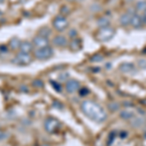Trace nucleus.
<instances>
[{"label":"nucleus","mask_w":146,"mask_h":146,"mask_svg":"<svg viewBox=\"0 0 146 146\" xmlns=\"http://www.w3.org/2000/svg\"><path fill=\"white\" fill-rule=\"evenodd\" d=\"M137 64L140 68H146V58H141V60H137Z\"/></svg>","instance_id":"23"},{"label":"nucleus","mask_w":146,"mask_h":146,"mask_svg":"<svg viewBox=\"0 0 146 146\" xmlns=\"http://www.w3.org/2000/svg\"><path fill=\"white\" fill-rule=\"evenodd\" d=\"M67 27H68V22L64 16L58 15L53 20V27L55 28L56 31L62 32L63 30L66 29Z\"/></svg>","instance_id":"5"},{"label":"nucleus","mask_w":146,"mask_h":146,"mask_svg":"<svg viewBox=\"0 0 146 146\" xmlns=\"http://www.w3.org/2000/svg\"><path fill=\"white\" fill-rule=\"evenodd\" d=\"M42 82L40 81V80H35V81H33V86L34 87H42Z\"/></svg>","instance_id":"25"},{"label":"nucleus","mask_w":146,"mask_h":146,"mask_svg":"<svg viewBox=\"0 0 146 146\" xmlns=\"http://www.w3.org/2000/svg\"><path fill=\"white\" fill-rule=\"evenodd\" d=\"M81 41L79 39H73L71 42L69 43V47L72 51H79L81 49Z\"/></svg>","instance_id":"14"},{"label":"nucleus","mask_w":146,"mask_h":146,"mask_svg":"<svg viewBox=\"0 0 146 146\" xmlns=\"http://www.w3.org/2000/svg\"><path fill=\"white\" fill-rule=\"evenodd\" d=\"M49 40L47 37L44 36H40V35H36L32 40V44L34 45V47H36L37 49L40 48H45V47H49Z\"/></svg>","instance_id":"7"},{"label":"nucleus","mask_w":146,"mask_h":146,"mask_svg":"<svg viewBox=\"0 0 146 146\" xmlns=\"http://www.w3.org/2000/svg\"><path fill=\"white\" fill-rule=\"evenodd\" d=\"M144 137H145V138H146V133H144Z\"/></svg>","instance_id":"34"},{"label":"nucleus","mask_w":146,"mask_h":146,"mask_svg":"<svg viewBox=\"0 0 146 146\" xmlns=\"http://www.w3.org/2000/svg\"><path fill=\"white\" fill-rule=\"evenodd\" d=\"M54 55L53 49L49 47H45V48H40L34 51V56L39 60H46L51 58Z\"/></svg>","instance_id":"4"},{"label":"nucleus","mask_w":146,"mask_h":146,"mask_svg":"<svg viewBox=\"0 0 146 146\" xmlns=\"http://www.w3.org/2000/svg\"><path fill=\"white\" fill-rule=\"evenodd\" d=\"M120 117L124 120H131L135 117V114L133 112L129 111V110H124V111L120 112Z\"/></svg>","instance_id":"17"},{"label":"nucleus","mask_w":146,"mask_h":146,"mask_svg":"<svg viewBox=\"0 0 146 146\" xmlns=\"http://www.w3.org/2000/svg\"><path fill=\"white\" fill-rule=\"evenodd\" d=\"M4 1V0H0V4H1L2 3V2H3Z\"/></svg>","instance_id":"33"},{"label":"nucleus","mask_w":146,"mask_h":146,"mask_svg":"<svg viewBox=\"0 0 146 146\" xmlns=\"http://www.w3.org/2000/svg\"><path fill=\"white\" fill-rule=\"evenodd\" d=\"M7 136V135L5 133H4L3 131H1V129H0V140H2V139H4V138H5Z\"/></svg>","instance_id":"28"},{"label":"nucleus","mask_w":146,"mask_h":146,"mask_svg":"<svg viewBox=\"0 0 146 146\" xmlns=\"http://www.w3.org/2000/svg\"><path fill=\"white\" fill-rule=\"evenodd\" d=\"M131 15L133 14L129 13H125L120 17V25H123V27H128V25H131Z\"/></svg>","instance_id":"13"},{"label":"nucleus","mask_w":146,"mask_h":146,"mask_svg":"<svg viewBox=\"0 0 146 146\" xmlns=\"http://www.w3.org/2000/svg\"><path fill=\"white\" fill-rule=\"evenodd\" d=\"M84 89H85V90H82L81 92H80V94H81V95H83V94H84V95H87V94L89 93V91L87 90L86 88H84Z\"/></svg>","instance_id":"29"},{"label":"nucleus","mask_w":146,"mask_h":146,"mask_svg":"<svg viewBox=\"0 0 146 146\" xmlns=\"http://www.w3.org/2000/svg\"><path fill=\"white\" fill-rule=\"evenodd\" d=\"M44 128L45 131L49 133H54L56 131H58L60 128V123L55 118H48L45 120L44 123Z\"/></svg>","instance_id":"6"},{"label":"nucleus","mask_w":146,"mask_h":146,"mask_svg":"<svg viewBox=\"0 0 146 146\" xmlns=\"http://www.w3.org/2000/svg\"><path fill=\"white\" fill-rule=\"evenodd\" d=\"M119 70L123 73H133L135 71V66L133 63L124 62V63H121V64H120Z\"/></svg>","instance_id":"11"},{"label":"nucleus","mask_w":146,"mask_h":146,"mask_svg":"<svg viewBox=\"0 0 146 146\" xmlns=\"http://www.w3.org/2000/svg\"><path fill=\"white\" fill-rule=\"evenodd\" d=\"M81 110L88 118L96 123H103L107 119V113L103 107L92 100H84L81 103Z\"/></svg>","instance_id":"1"},{"label":"nucleus","mask_w":146,"mask_h":146,"mask_svg":"<svg viewBox=\"0 0 146 146\" xmlns=\"http://www.w3.org/2000/svg\"><path fill=\"white\" fill-rule=\"evenodd\" d=\"M22 42L20 41V39L17 38V37H14L10 40V43H9V46L12 50H17V49H20V45Z\"/></svg>","instance_id":"15"},{"label":"nucleus","mask_w":146,"mask_h":146,"mask_svg":"<svg viewBox=\"0 0 146 146\" xmlns=\"http://www.w3.org/2000/svg\"><path fill=\"white\" fill-rule=\"evenodd\" d=\"M53 44L56 47H60V48H63L68 44L67 39L65 38L63 35H56L53 38Z\"/></svg>","instance_id":"10"},{"label":"nucleus","mask_w":146,"mask_h":146,"mask_svg":"<svg viewBox=\"0 0 146 146\" xmlns=\"http://www.w3.org/2000/svg\"><path fill=\"white\" fill-rule=\"evenodd\" d=\"M21 2H25V1H27V0H20Z\"/></svg>","instance_id":"32"},{"label":"nucleus","mask_w":146,"mask_h":146,"mask_svg":"<svg viewBox=\"0 0 146 146\" xmlns=\"http://www.w3.org/2000/svg\"><path fill=\"white\" fill-rule=\"evenodd\" d=\"M0 52L1 53H7L8 52V47L6 45H0Z\"/></svg>","instance_id":"24"},{"label":"nucleus","mask_w":146,"mask_h":146,"mask_svg":"<svg viewBox=\"0 0 146 146\" xmlns=\"http://www.w3.org/2000/svg\"><path fill=\"white\" fill-rule=\"evenodd\" d=\"M103 60V56L102 55H100V54H96V55L93 56L91 58V60L93 62H101Z\"/></svg>","instance_id":"21"},{"label":"nucleus","mask_w":146,"mask_h":146,"mask_svg":"<svg viewBox=\"0 0 146 146\" xmlns=\"http://www.w3.org/2000/svg\"><path fill=\"white\" fill-rule=\"evenodd\" d=\"M98 25H100V27H109V25H110V20H109L108 18L102 17V18H100V20H98Z\"/></svg>","instance_id":"18"},{"label":"nucleus","mask_w":146,"mask_h":146,"mask_svg":"<svg viewBox=\"0 0 146 146\" xmlns=\"http://www.w3.org/2000/svg\"><path fill=\"white\" fill-rule=\"evenodd\" d=\"M131 25L135 28H140L143 25V19L138 14L133 13L131 20Z\"/></svg>","instance_id":"9"},{"label":"nucleus","mask_w":146,"mask_h":146,"mask_svg":"<svg viewBox=\"0 0 146 146\" xmlns=\"http://www.w3.org/2000/svg\"><path fill=\"white\" fill-rule=\"evenodd\" d=\"M80 88V83L77 80H68L65 84V89L66 92L69 94H72L74 92H76Z\"/></svg>","instance_id":"8"},{"label":"nucleus","mask_w":146,"mask_h":146,"mask_svg":"<svg viewBox=\"0 0 146 146\" xmlns=\"http://www.w3.org/2000/svg\"><path fill=\"white\" fill-rule=\"evenodd\" d=\"M135 8L137 11H145L146 10V1H143V0L137 1L135 4Z\"/></svg>","instance_id":"19"},{"label":"nucleus","mask_w":146,"mask_h":146,"mask_svg":"<svg viewBox=\"0 0 146 146\" xmlns=\"http://www.w3.org/2000/svg\"><path fill=\"white\" fill-rule=\"evenodd\" d=\"M41 146H50V145H48V144H43V145H41Z\"/></svg>","instance_id":"31"},{"label":"nucleus","mask_w":146,"mask_h":146,"mask_svg":"<svg viewBox=\"0 0 146 146\" xmlns=\"http://www.w3.org/2000/svg\"><path fill=\"white\" fill-rule=\"evenodd\" d=\"M51 84L56 92H62V86L60 83H58L56 81H51Z\"/></svg>","instance_id":"22"},{"label":"nucleus","mask_w":146,"mask_h":146,"mask_svg":"<svg viewBox=\"0 0 146 146\" xmlns=\"http://www.w3.org/2000/svg\"><path fill=\"white\" fill-rule=\"evenodd\" d=\"M33 49H34V45L31 42H28V41H23L20 45V52H22V53L30 54L33 51Z\"/></svg>","instance_id":"12"},{"label":"nucleus","mask_w":146,"mask_h":146,"mask_svg":"<svg viewBox=\"0 0 146 146\" xmlns=\"http://www.w3.org/2000/svg\"><path fill=\"white\" fill-rule=\"evenodd\" d=\"M144 21L146 22V10L144 11Z\"/></svg>","instance_id":"30"},{"label":"nucleus","mask_w":146,"mask_h":146,"mask_svg":"<svg viewBox=\"0 0 146 146\" xmlns=\"http://www.w3.org/2000/svg\"><path fill=\"white\" fill-rule=\"evenodd\" d=\"M58 77H60V80H62V79L66 80V79L68 78V77H69V74H68V73H63V74L62 75V76H60H60H58Z\"/></svg>","instance_id":"27"},{"label":"nucleus","mask_w":146,"mask_h":146,"mask_svg":"<svg viewBox=\"0 0 146 146\" xmlns=\"http://www.w3.org/2000/svg\"><path fill=\"white\" fill-rule=\"evenodd\" d=\"M51 33H52V30H51V28H49L48 27H42L38 30V35H40V36L47 37V38L50 36Z\"/></svg>","instance_id":"16"},{"label":"nucleus","mask_w":146,"mask_h":146,"mask_svg":"<svg viewBox=\"0 0 146 146\" xmlns=\"http://www.w3.org/2000/svg\"><path fill=\"white\" fill-rule=\"evenodd\" d=\"M76 35H77L76 30H70L69 31V36L71 37V38L74 39V37H76Z\"/></svg>","instance_id":"26"},{"label":"nucleus","mask_w":146,"mask_h":146,"mask_svg":"<svg viewBox=\"0 0 146 146\" xmlns=\"http://www.w3.org/2000/svg\"><path fill=\"white\" fill-rule=\"evenodd\" d=\"M143 123H144V121L140 118H135L133 117V120H131V125L135 127H140L141 125H143Z\"/></svg>","instance_id":"20"},{"label":"nucleus","mask_w":146,"mask_h":146,"mask_svg":"<svg viewBox=\"0 0 146 146\" xmlns=\"http://www.w3.org/2000/svg\"><path fill=\"white\" fill-rule=\"evenodd\" d=\"M31 62H32V56L29 54L22 53V52L18 53L15 58L12 60V63L17 65H23V66L28 65Z\"/></svg>","instance_id":"3"},{"label":"nucleus","mask_w":146,"mask_h":146,"mask_svg":"<svg viewBox=\"0 0 146 146\" xmlns=\"http://www.w3.org/2000/svg\"><path fill=\"white\" fill-rule=\"evenodd\" d=\"M115 34H116L115 29L109 25V27H100L96 32V38L100 42H108L115 36Z\"/></svg>","instance_id":"2"}]
</instances>
